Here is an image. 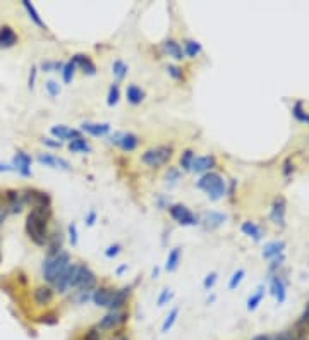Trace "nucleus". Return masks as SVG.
<instances>
[{
    "mask_svg": "<svg viewBox=\"0 0 309 340\" xmlns=\"http://www.w3.org/2000/svg\"><path fill=\"white\" fill-rule=\"evenodd\" d=\"M69 241H71L72 246H77V227L76 224H71L69 225Z\"/></svg>",
    "mask_w": 309,
    "mask_h": 340,
    "instance_id": "3c124183",
    "label": "nucleus"
},
{
    "mask_svg": "<svg viewBox=\"0 0 309 340\" xmlns=\"http://www.w3.org/2000/svg\"><path fill=\"white\" fill-rule=\"evenodd\" d=\"M74 72H76V64L74 62L69 61V62L64 64V67H62V79H64L66 85H69V83L72 81V77H74Z\"/></svg>",
    "mask_w": 309,
    "mask_h": 340,
    "instance_id": "e433bc0d",
    "label": "nucleus"
},
{
    "mask_svg": "<svg viewBox=\"0 0 309 340\" xmlns=\"http://www.w3.org/2000/svg\"><path fill=\"white\" fill-rule=\"evenodd\" d=\"M69 150H71L72 153H90L91 145L85 139V137H77V139L69 143Z\"/></svg>",
    "mask_w": 309,
    "mask_h": 340,
    "instance_id": "7c9ffc66",
    "label": "nucleus"
},
{
    "mask_svg": "<svg viewBox=\"0 0 309 340\" xmlns=\"http://www.w3.org/2000/svg\"><path fill=\"white\" fill-rule=\"evenodd\" d=\"M263 297H264V287L263 285H259V287L256 289V292L248 299V306H246L248 311H254V309L259 306V303L263 301Z\"/></svg>",
    "mask_w": 309,
    "mask_h": 340,
    "instance_id": "72a5a7b5",
    "label": "nucleus"
},
{
    "mask_svg": "<svg viewBox=\"0 0 309 340\" xmlns=\"http://www.w3.org/2000/svg\"><path fill=\"white\" fill-rule=\"evenodd\" d=\"M112 297H114V289L100 287V289H96L95 292H93L91 301L96 304L98 308H107V309H109L110 303H112Z\"/></svg>",
    "mask_w": 309,
    "mask_h": 340,
    "instance_id": "2eb2a0df",
    "label": "nucleus"
},
{
    "mask_svg": "<svg viewBox=\"0 0 309 340\" xmlns=\"http://www.w3.org/2000/svg\"><path fill=\"white\" fill-rule=\"evenodd\" d=\"M180 248H174L169 253V256H167V263H165V270L167 272H175L180 263Z\"/></svg>",
    "mask_w": 309,
    "mask_h": 340,
    "instance_id": "c85d7f7f",
    "label": "nucleus"
},
{
    "mask_svg": "<svg viewBox=\"0 0 309 340\" xmlns=\"http://www.w3.org/2000/svg\"><path fill=\"white\" fill-rule=\"evenodd\" d=\"M34 81H36V66H33L31 71H29V77H28L29 90H33V88H34Z\"/></svg>",
    "mask_w": 309,
    "mask_h": 340,
    "instance_id": "6e6d98bb",
    "label": "nucleus"
},
{
    "mask_svg": "<svg viewBox=\"0 0 309 340\" xmlns=\"http://www.w3.org/2000/svg\"><path fill=\"white\" fill-rule=\"evenodd\" d=\"M307 124H309V122H307Z\"/></svg>",
    "mask_w": 309,
    "mask_h": 340,
    "instance_id": "774afa93",
    "label": "nucleus"
},
{
    "mask_svg": "<svg viewBox=\"0 0 309 340\" xmlns=\"http://www.w3.org/2000/svg\"><path fill=\"white\" fill-rule=\"evenodd\" d=\"M244 275H246V272H244L242 268H239L237 272H234V273H232V277H230V280H229V289H230V290H235V289H237V287H239V284L242 282Z\"/></svg>",
    "mask_w": 309,
    "mask_h": 340,
    "instance_id": "79ce46f5",
    "label": "nucleus"
},
{
    "mask_svg": "<svg viewBox=\"0 0 309 340\" xmlns=\"http://www.w3.org/2000/svg\"><path fill=\"white\" fill-rule=\"evenodd\" d=\"M253 340H272V338H270L268 335H256Z\"/></svg>",
    "mask_w": 309,
    "mask_h": 340,
    "instance_id": "680f3d73",
    "label": "nucleus"
},
{
    "mask_svg": "<svg viewBox=\"0 0 309 340\" xmlns=\"http://www.w3.org/2000/svg\"><path fill=\"white\" fill-rule=\"evenodd\" d=\"M240 230H242V232L246 234L248 237H253L254 241H261L263 239L261 227L256 225L254 222H244V224L240 225Z\"/></svg>",
    "mask_w": 309,
    "mask_h": 340,
    "instance_id": "bb28decb",
    "label": "nucleus"
},
{
    "mask_svg": "<svg viewBox=\"0 0 309 340\" xmlns=\"http://www.w3.org/2000/svg\"><path fill=\"white\" fill-rule=\"evenodd\" d=\"M110 340H129L126 337V335H117V337H112Z\"/></svg>",
    "mask_w": 309,
    "mask_h": 340,
    "instance_id": "69168bd1",
    "label": "nucleus"
},
{
    "mask_svg": "<svg viewBox=\"0 0 309 340\" xmlns=\"http://www.w3.org/2000/svg\"><path fill=\"white\" fill-rule=\"evenodd\" d=\"M163 50H165V53H169V57H174L175 61H182V58H184L182 47H180L179 43L174 42V40L163 42Z\"/></svg>",
    "mask_w": 309,
    "mask_h": 340,
    "instance_id": "cd10ccee",
    "label": "nucleus"
},
{
    "mask_svg": "<svg viewBox=\"0 0 309 340\" xmlns=\"http://www.w3.org/2000/svg\"><path fill=\"white\" fill-rule=\"evenodd\" d=\"M294 172V164L291 160H285V164H283V175H291Z\"/></svg>",
    "mask_w": 309,
    "mask_h": 340,
    "instance_id": "13d9d810",
    "label": "nucleus"
},
{
    "mask_svg": "<svg viewBox=\"0 0 309 340\" xmlns=\"http://www.w3.org/2000/svg\"><path fill=\"white\" fill-rule=\"evenodd\" d=\"M71 61L76 64V67H81L85 74H90V76H95V74H96L95 62H93L88 55H83V53H76V55L72 57Z\"/></svg>",
    "mask_w": 309,
    "mask_h": 340,
    "instance_id": "aec40b11",
    "label": "nucleus"
},
{
    "mask_svg": "<svg viewBox=\"0 0 309 340\" xmlns=\"http://www.w3.org/2000/svg\"><path fill=\"white\" fill-rule=\"evenodd\" d=\"M167 71H169V74L174 79H184V74H182V69L177 67V66H169L167 67Z\"/></svg>",
    "mask_w": 309,
    "mask_h": 340,
    "instance_id": "8fccbe9b",
    "label": "nucleus"
},
{
    "mask_svg": "<svg viewBox=\"0 0 309 340\" xmlns=\"http://www.w3.org/2000/svg\"><path fill=\"white\" fill-rule=\"evenodd\" d=\"M40 67H42V71H43V72L62 71L64 62H60V61H43V62L40 64Z\"/></svg>",
    "mask_w": 309,
    "mask_h": 340,
    "instance_id": "ea45409f",
    "label": "nucleus"
},
{
    "mask_svg": "<svg viewBox=\"0 0 309 340\" xmlns=\"http://www.w3.org/2000/svg\"><path fill=\"white\" fill-rule=\"evenodd\" d=\"M74 270H76V265H69L67 267V270L64 272L60 277H58L57 280H55V289L58 290V292H66V289L67 287H71V280H72V275H74Z\"/></svg>",
    "mask_w": 309,
    "mask_h": 340,
    "instance_id": "4be33fe9",
    "label": "nucleus"
},
{
    "mask_svg": "<svg viewBox=\"0 0 309 340\" xmlns=\"http://www.w3.org/2000/svg\"><path fill=\"white\" fill-rule=\"evenodd\" d=\"M23 7L26 9V12L29 14V19L36 24V26H40V28H45V23H43V19L40 17V14L36 12V9H34V6L29 0H23Z\"/></svg>",
    "mask_w": 309,
    "mask_h": 340,
    "instance_id": "2f4dec72",
    "label": "nucleus"
},
{
    "mask_svg": "<svg viewBox=\"0 0 309 340\" xmlns=\"http://www.w3.org/2000/svg\"><path fill=\"white\" fill-rule=\"evenodd\" d=\"M270 294L273 295L275 299H277L278 304H282L283 301L287 297V290H285V282L278 277V275H273L272 278H270Z\"/></svg>",
    "mask_w": 309,
    "mask_h": 340,
    "instance_id": "ddd939ff",
    "label": "nucleus"
},
{
    "mask_svg": "<svg viewBox=\"0 0 309 340\" xmlns=\"http://www.w3.org/2000/svg\"><path fill=\"white\" fill-rule=\"evenodd\" d=\"M201 43L194 42V40H186L184 42V55H188L189 58H196L201 53Z\"/></svg>",
    "mask_w": 309,
    "mask_h": 340,
    "instance_id": "473e14b6",
    "label": "nucleus"
},
{
    "mask_svg": "<svg viewBox=\"0 0 309 340\" xmlns=\"http://www.w3.org/2000/svg\"><path fill=\"white\" fill-rule=\"evenodd\" d=\"M127 318H129V314L127 313H120V311H110L107 313L105 316L100 319V323H98V328L100 330H115L122 327Z\"/></svg>",
    "mask_w": 309,
    "mask_h": 340,
    "instance_id": "6e6552de",
    "label": "nucleus"
},
{
    "mask_svg": "<svg viewBox=\"0 0 309 340\" xmlns=\"http://www.w3.org/2000/svg\"><path fill=\"white\" fill-rule=\"evenodd\" d=\"M169 211H170L172 218H174L180 225H196V224H198V218H196V215L188 208V206H184V205H172L170 208H169Z\"/></svg>",
    "mask_w": 309,
    "mask_h": 340,
    "instance_id": "423d86ee",
    "label": "nucleus"
},
{
    "mask_svg": "<svg viewBox=\"0 0 309 340\" xmlns=\"http://www.w3.org/2000/svg\"><path fill=\"white\" fill-rule=\"evenodd\" d=\"M48 218L50 208H33L26 218V232L34 244L43 246L48 243Z\"/></svg>",
    "mask_w": 309,
    "mask_h": 340,
    "instance_id": "f257e3e1",
    "label": "nucleus"
},
{
    "mask_svg": "<svg viewBox=\"0 0 309 340\" xmlns=\"http://www.w3.org/2000/svg\"><path fill=\"white\" fill-rule=\"evenodd\" d=\"M42 143H43L45 146H48V148H60V146H62L60 141H53V139H50V137H43Z\"/></svg>",
    "mask_w": 309,
    "mask_h": 340,
    "instance_id": "4d7b16f0",
    "label": "nucleus"
},
{
    "mask_svg": "<svg viewBox=\"0 0 309 340\" xmlns=\"http://www.w3.org/2000/svg\"><path fill=\"white\" fill-rule=\"evenodd\" d=\"M196 186H198L201 191H204L212 201H218L225 193H227L225 181L218 174H215V172H208V174L201 175V179L198 181V184Z\"/></svg>",
    "mask_w": 309,
    "mask_h": 340,
    "instance_id": "7ed1b4c3",
    "label": "nucleus"
},
{
    "mask_svg": "<svg viewBox=\"0 0 309 340\" xmlns=\"http://www.w3.org/2000/svg\"><path fill=\"white\" fill-rule=\"evenodd\" d=\"M285 210H287L285 199H283L282 196L275 198L272 205V211H270V220H272L275 225L283 227L285 225Z\"/></svg>",
    "mask_w": 309,
    "mask_h": 340,
    "instance_id": "9d476101",
    "label": "nucleus"
},
{
    "mask_svg": "<svg viewBox=\"0 0 309 340\" xmlns=\"http://www.w3.org/2000/svg\"><path fill=\"white\" fill-rule=\"evenodd\" d=\"M129 292H131L129 287L114 290V297H112V303H110V306H109L110 311H119V309L126 304L127 297H129Z\"/></svg>",
    "mask_w": 309,
    "mask_h": 340,
    "instance_id": "5701e85b",
    "label": "nucleus"
},
{
    "mask_svg": "<svg viewBox=\"0 0 309 340\" xmlns=\"http://www.w3.org/2000/svg\"><path fill=\"white\" fill-rule=\"evenodd\" d=\"M14 167L12 165H6V164H0V172H12Z\"/></svg>",
    "mask_w": 309,
    "mask_h": 340,
    "instance_id": "052dcab7",
    "label": "nucleus"
},
{
    "mask_svg": "<svg viewBox=\"0 0 309 340\" xmlns=\"http://www.w3.org/2000/svg\"><path fill=\"white\" fill-rule=\"evenodd\" d=\"M4 218H6V211H4V208H2V206H0V225H2Z\"/></svg>",
    "mask_w": 309,
    "mask_h": 340,
    "instance_id": "e2e57ef3",
    "label": "nucleus"
},
{
    "mask_svg": "<svg viewBox=\"0 0 309 340\" xmlns=\"http://www.w3.org/2000/svg\"><path fill=\"white\" fill-rule=\"evenodd\" d=\"M91 297H93L91 290H77L76 303L77 304H85V303H88V299H91Z\"/></svg>",
    "mask_w": 309,
    "mask_h": 340,
    "instance_id": "de8ad7c7",
    "label": "nucleus"
},
{
    "mask_svg": "<svg viewBox=\"0 0 309 340\" xmlns=\"http://www.w3.org/2000/svg\"><path fill=\"white\" fill-rule=\"evenodd\" d=\"M119 98H120V88L117 83H114L110 88H109V95H107V105L109 107H114L119 103Z\"/></svg>",
    "mask_w": 309,
    "mask_h": 340,
    "instance_id": "c9c22d12",
    "label": "nucleus"
},
{
    "mask_svg": "<svg viewBox=\"0 0 309 340\" xmlns=\"http://www.w3.org/2000/svg\"><path fill=\"white\" fill-rule=\"evenodd\" d=\"M225 220H227V216L223 213H220V211H206L203 215V222H204L206 229H217Z\"/></svg>",
    "mask_w": 309,
    "mask_h": 340,
    "instance_id": "b1692460",
    "label": "nucleus"
},
{
    "mask_svg": "<svg viewBox=\"0 0 309 340\" xmlns=\"http://www.w3.org/2000/svg\"><path fill=\"white\" fill-rule=\"evenodd\" d=\"M69 265H71V256H69V253H66V251H60L58 254H53V256H47L42 267L43 277H45L47 282L55 284V280L66 272Z\"/></svg>",
    "mask_w": 309,
    "mask_h": 340,
    "instance_id": "f03ea898",
    "label": "nucleus"
},
{
    "mask_svg": "<svg viewBox=\"0 0 309 340\" xmlns=\"http://www.w3.org/2000/svg\"><path fill=\"white\" fill-rule=\"evenodd\" d=\"M96 285V275L86 265H76L74 275L71 280V287L77 290H93Z\"/></svg>",
    "mask_w": 309,
    "mask_h": 340,
    "instance_id": "20e7f679",
    "label": "nucleus"
},
{
    "mask_svg": "<svg viewBox=\"0 0 309 340\" xmlns=\"http://www.w3.org/2000/svg\"><path fill=\"white\" fill-rule=\"evenodd\" d=\"M33 299L38 306H47L53 301V290L48 285H42V287H36L33 292Z\"/></svg>",
    "mask_w": 309,
    "mask_h": 340,
    "instance_id": "6ab92c4d",
    "label": "nucleus"
},
{
    "mask_svg": "<svg viewBox=\"0 0 309 340\" xmlns=\"http://www.w3.org/2000/svg\"><path fill=\"white\" fill-rule=\"evenodd\" d=\"M95 222H96V211L95 210H91L90 213L86 215V225H95Z\"/></svg>",
    "mask_w": 309,
    "mask_h": 340,
    "instance_id": "bf43d9fd",
    "label": "nucleus"
},
{
    "mask_svg": "<svg viewBox=\"0 0 309 340\" xmlns=\"http://www.w3.org/2000/svg\"><path fill=\"white\" fill-rule=\"evenodd\" d=\"M31 156L28 153H24L23 150H19L16 155H14V160H12V167L14 170H17L19 174L24 175V177H31Z\"/></svg>",
    "mask_w": 309,
    "mask_h": 340,
    "instance_id": "9b49d317",
    "label": "nucleus"
},
{
    "mask_svg": "<svg viewBox=\"0 0 309 340\" xmlns=\"http://www.w3.org/2000/svg\"><path fill=\"white\" fill-rule=\"evenodd\" d=\"M126 268H127V265H122V267H119V268H117V273H122V272H124Z\"/></svg>",
    "mask_w": 309,
    "mask_h": 340,
    "instance_id": "338daca9",
    "label": "nucleus"
},
{
    "mask_svg": "<svg viewBox=\"0 0 309 340\" xmlns=\"http://www.w3.org/2000/svg\"><path fill=\"white\" fill-rule=\"evenodd\" d=\"M23 198H24V203L33 205L34 208H50V196L47 193H42V191L26 189Z\"/></svg>",
    "mask_w": 309,
    "mask_h": 340,
    "instance_id": "1a4fd4ad",
    "label": "nucleus"
},
{
    "mask_svg": "<svg viewBox=\"0 0 309 340\" xmlns=\"http://www.w3.org/2000/svg\"><path fill=\"white\" fill-rule=\"evenodd\" d=\"M40 318H42L40 322H42V323H47V325H55V323L58 322V318H57V314H55V313L43 314V316H40Z\"/></svg>",
    "mask_w": 309,
    "mask_h": 340,
    "instance_id": "864d4df0",
    "label": "nucleus"
},
{
    "mask_svg": "<svg viewBox=\"0 0 309 340\" xmlns=\"http://www.w3.org/2000/svg\"><path fill=\"white\" fill-rule=\"evenodd\" d=\"M170 158H172V146L150 148V150H146L143 153V156H141L143 164H146L148 167H153V169L165 165Z\"/></svg>",
    "mask_w": 309,
    "mask_h": 340,
    "instance_id": "39448f33",
    "label": "nucleus"
},
{
    "mask_svg": "<svg viewBox=\"0 0 309 340\" xmlns=\"http://www.w3.org/2000/svg\"><path fill=\"white\" fill-rule=\"evenodd\" d=\"M172 297H174V292H172V290H169V289H163V290L160 292L158 301H156V303H158V306H165V304L169 303Z\"/></svg>",
    "mask_w": 309,
    "mask_h": 340,
    "instance_id": "49530a36",
    "label": "nucleus"
},
{
    "mask_svg": "<svg viewBox=\"0 0 309 340\" xmlns=\"http://www.w3.org/2000/svg\"><path fill=\"white\" fill-rule=\"evenodd\" d=\"M215 165H217V160H215V156H212V155H208V156H196L194 162H193V167H191V170L198 172V174H203V172L208 174V172L212 170Z\"/></svg>",
    "mask_w": 309,
    "mask_h": 340,
    "instance_id": "f3484780",
    "label": "nucleus"
},
{
    "mask_svg": "<svg viewBox=\"0 0 309 340\" xmlns=\"http://www.w3.org/2000/svg\"><path fill=\"white\" fill-rule=\"evenodd\" d=\"M292 115L296 117L299 122H309V115L302 108V102H296V105L292 107Z\"/></svg>",
    "mask_w": 309,
    "mask_h": 340,
    "instance_id": "58836bf2",
    "label": "nucleus"
},
{
    "mask_svg": "<svg viewBox=\"0 0 309 340\" xmlns=\"http://www.w3.org/2000/svg\"><path fill=\"white\" fill-rule=\"evenodd\" d=\"M120 253V244H112L105 249V256L107 258H115L117 254Z\"/></svg>",
    "mask_w": 309,
    "mask_h": 340,
    "instance_id": "603ef678",
    "label": "nucleus"
},
{
    "mask_svg": "<svg viewBox=\"0 0 309 340\" xmlns=\"http://www.w3.org/2000/svg\"><path fill=\"white\" fill-rule=\"evenodd\" d=\"M81 131H85L86 134L90 136H105L110 132V124H107V122H83L81 124Z\"/></svg>",
    "mask_w": 309,
    "mask_h": 340,
    "instance_id": "dca6fc26",
    "label": "nucleus"
},
{
    "mask_svg": "<svg viewBox=\"0 0 309 340\" xmlns=\"http://www.w3.org/2000/svg\"><path fill=\"white\" fill-rule=\"evenodd\" d=\"M194 153L193 150H186L182 156H180V167H182L184 170H191V167H193V162H194Z\"/></svg>",
    "mask_w": 309,
    "mask_h": 340,
    "instance_id": "a19ab883",
    "label": "nucleus"
},
{
    "mask_svg": "<svg viewBox=\"0 0 309 340\" xmlns=\"http://www.w3.org/2000/svg\"><path fill=\"white\" fill-rule=\"evenodd\" d=\"M110 143L112 145H117L124 151H134L137 145H139V137L134 132H115L110 137Z\"/></svg>",
    "mask_w": 309,
    "mask_h": 340,
    "instance_id": "0eeeda50",
    "label": "nucleus"
},
{
    "mask_svg": "<svg viewBox=\"0 0 309 340\" xmlns=\"http://www.w3.org/2000/svg\"><path fill=\"white\" fill-rule=\"evenodd\" d=\"M101 338V333H100V328L98 327H93L90 330H86L85 333H83L81 340H100Z\"/></svg>",
    "mask_w": 309,
    "mask_h": 340,
    "instance_id": "37998d69",
    "label": "nucleus"
},
{
    "mask_svg": "<svg viewBox=\"0 0 309 340\" xmlns=\"http://www.w3.org/2000/svg\"><path fill=\"white\" fill-rule=\"evenodd\" d=\"M45 90L48 91V95L50 96H58V93H60V85H58L57 81L50 79L45 83Z\"/></svg>",
    "mask_w": 309,
    "mask_h": 340,
    "instance_id": "c03bdc74",
    "label": "nucleus"
},
{
    "mask_svg": "<svg viewBox=\"0 0 309 340\" xmlns=\"http://www.w3.org/2000/svg\"><path fill=\"white\" fill-rule=\"evenodd\" d=\"M127 71H129V67H127L122 61H115L114 64H112V72H114V76L119 81L124 79V77L127 76Z\"/></svg>",
    "mask_w": 309,
    "mask_h": 340,
    "instance_id": "4c0bfd02",
    "label": "nucleus"
},
{
    "mask_svg": "<svg viewBox=\"0 0 309 340\" xmlns=\"http://www.w3.org/2000/svg\"><path fill=\"white\" fill-rule=\"evenodd\" d=\"M17 42L19 36L11 26H0V48H12Z\"/></svg>",
    "mask_w": 309,
    "mask_h": 340,
    "instance_id": "a211bd4d",
    "label": "nucleus"
},
{
    "mask_svg": "<svg viewBox=\"0 0 309 340\" xmlns=\"http://www.w3.org/2000/svg\"><path fill=\"white\" fill-rule=\"evenodd\" d=\"M297 327H307L309 328V303L306 304V308H304L301 318H299Z\"/></svg>",
    "mask_w": 309,
    "mask_h": 340,
    "instance_id": "09e8293b",
    "label": "nucleus"
},
{
    "mask_svg": "<svg viewBox=\"0 0 309 340\" xmlns=\"http://www.w3.org/2000/svg\"><path fill=\"white\" fill-rule=\"evenodd\" d=\"M217 278H218V275L215 273V272H212V273H208V275H206L204 280H203V287H204V290L213 289V285L217 284Z\"/></svg>",
    "mask_w": 309,
    "mask_h": 340,
    "instance_id": "a18cd8bd",
    "label": "nucleus"
},
{
    "mask_svg": "<svg viewBox=\"0 0 309 340\" xmlns=\"http://www.w3.org/2000/svg\"><path fill=\"white\" fill-rule=\"evenodd\" d=\"M60 251H62V234L53 232L52 235H48V256L58 254Z\"/></svg>",
    "mask_w": 309,
    "mask_h": 340,
    "instance_id": "c756f323",
    "label": "nucleus"
},
{
    "mask_svg": "<svg viewBox=\"0 0 309 340\" xmlns=\"http://www.w3.org/2000/svg\"><path fill=\"white\" fill-rule=\"evenodd\" d=\"M179 177H180V174H179L177 169H169V172H167V175H165V179L170 181V182H177Z\"/></svg>",
    "mask_w": 309,
    "mask_h": 340,
    "instance_id": "5fc2aeb1",
    "label": "nucleus"
},
{
    "mask_svg": "<svg viewBox=\"0 0 309 340\" xmlns=\"http://www.w3.org/2000/svg\"><path fill=\"white\" fill-rule=\"evenodd\" d=\"M6 198H7V205H9V208H11L12 213H19V211L23 210L24 198H23L21 193H17V191H7Z\"/></svg>",
    "mask_w": 309,
    "mask_h": 340,
    "instance_id": "393cba45",
    "label": "nucleus"
},
{
    "mask_svg": "<svg viewBox=\"0 0 309 340\" xmlns=\"http://www.w3.org/2000/svg\"><path fill=\"white\" fill-rule=\"evenodd\" d=\"M126 96H127V102H129L131 105H139V103L145 100V91L141 90L139 86L129 85L127 86V90H126Z\"/></svg>",
    "mask_w": 309,
    "mask_h": 340,
    "instance_id": "a878e982",
    "label": "nucleus"
},
{
    "mask_svg": "<svg viewBox=\"0 0 309 340\" xmlns=\"http://www.w3.org/2000/svg\"><path fill=\"white\" fill-rule=\"evenodd\" d=\"M40 164L45 167H52V169H62V170H71V164L64 158H58V156H53L50 153H40L36 158Z\"/></svg>",
    "mask_w": 309,
    "mask_h": 340,
    "instance_id": "4468645a",
    "label": "nucleus"
},
{
    "mask_svg": "<svg viewBox=\"0 0 309 340\" xmlns=\"http://www.w3.org/2000/svg\"><path fill=\"white\" fill-rule=\"evenodd\" d=\"M158 273H160V268H158V267H155V268H153V272H151V277L156 278V277H158Z\"/></svg>",
    "mask_w": 309,
    "mask_h": 340,
    "instance_id": "0e129e2a",
    "label": "nucleus"
},
{
    "mask_svg": "<svg viewBox=\"0 0 309 340\" xmlns=\"http://www.w3.org/2000/svg\"><path fill=\"white\" fill-rule=\"evenodd\" d=\"M283 249H285V243H283V241H273V243H268L263 249V258L275 259L283 254Z\"/></svg>",
    "mask_w": 309,
    "mask_h": 340,
    "instance_id": "412c9836",
    "label": "nucleus"
},
{
    "mask_svg": "<svg viewBox=\"0 0 309 340\" xmlns=\"http://www.w3.org/2000/svg\"><path fill=\"white\" fill-rule=\"evenodd\" d=\"M52 136H55L57 141H74L77 137H83L81 136V131L77 129H72V127H67V126H53L52 129Z\"/></svg>",
    "mask_w": 309,
    "mask_h": 340,
    "instance_id": "f8f14e48",
    "label": "nucleus"
},
{
    "mask_svg": "<svg viewBox=\"0 0 309 340\" xmlns=\"http://www.w3.org/2000/svg\"><path fill=\"white\" fill-rule=\"evenodd\" d=\"M177 316H179V308L170 309V313L167 314L165 319H163V323H161V332H163V333L169 332V330L174 327V323L177 322Z\"/></svg>",
    "mask_w": 309,
    "mask_h": 340,
    "instance_id": "f704fd0d",
    "label": "nucleus"
}]
</instances>
